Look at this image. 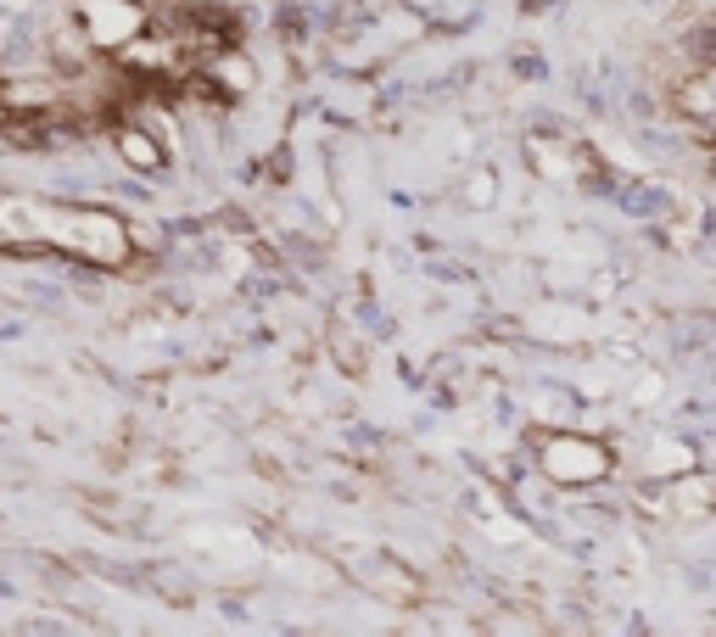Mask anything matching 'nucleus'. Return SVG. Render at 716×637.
I'll return each mask as SVG.
<instances>
[{
  "mask_svg": "<svg viewBox=\"0 0 716 637\" xmlns=\"http://www.w3.org/2000/svg\"><path fill=\"white\" fill-rule=\"evenodd\" d=\"M537 464L543 476H549L554 486H594L604 481L610 470H616V459H610V448L599 436H582V431H560L537 448Z\"/></svg>",
  "mask_w": 716,
  "mask_h": 637,
  "instance_id": "nucleus-3",
  "label": "nucleus"
},
{
  "mask_svg": "<svg viewBox=\"0 0 716 637\" xmlns=\"http://www.w3.org/2000/svg\"><path fill=\"white\" fill-rule=\"evenodd\" d=\"M6 118H12V112H6V101H0V123H6Z\"/></svg>",
  "mask_w": 716,
  "mask_h": 637,
  "instance_id": "nucleus-6",
  "label": "nucleus"
},
{
  "mask_svg": "<svg viewBox=\"0 0 716 637\" xmlns=\"http://www.w3.org/2000/svg\"><path fill=\"white\" fill-rule=\"evenodd\" d=\"M112 145H118V157L135 168V174H152V168H162V145H157V129H123L112 135Z\"/></svg>",
  "mask_w": 716,
  "mask_h": 637,
  "instance_id": "nucleus-5",
  "label": "nucleus"
},
{
  "mask_svg": "<svg viewBox=\"0 0 716 637\" xmlns=\"http://www.w3.org/2000/svg\"><path fill=\"white\" fill-rule=\"evenodd\" d=\"M17 236L39 241L51 252H68L96 269H129L135 263V236L112 207H51V202H23Z\"/></svg>",
  "mask_w": 716,
  "mask_h": 637,
  "instance_id": "nucleus-1",
  "label": "nucleus"
},
{
  "mask_svg": "<svg viewBox=\"0 0 716 637\" xmlns=\"http://www.w3.org/2000/svg\"><path fill=\"white\" fill-rule=\"evenodd\" d=\"M73 29L90 51H129L135 39H146V0H68Z\"/></svg>",
  "mask_w": 716,
  "mask_h": 637,
  "instance_id": "nucleus-2",
  "label": "nucleus"
},
{
  "mask_svg": "<svg viewBox=\"0 0 716 637\" xmlns=\"http://www.w3.org/2000/svg\"><path fill=\"white\" fill-rule=\"evenodd\" d=\"M364 582H370L375 592H381L387 604H397V609L420 604V592H426L414 570H409V565H397V559H381V570H364Z\"/></svg>",
  "mask_w": 716,
  "mask_h": 637,
  "instance_id": "nucleus-4",
  "label": "nucleus"
}]
</instances>
